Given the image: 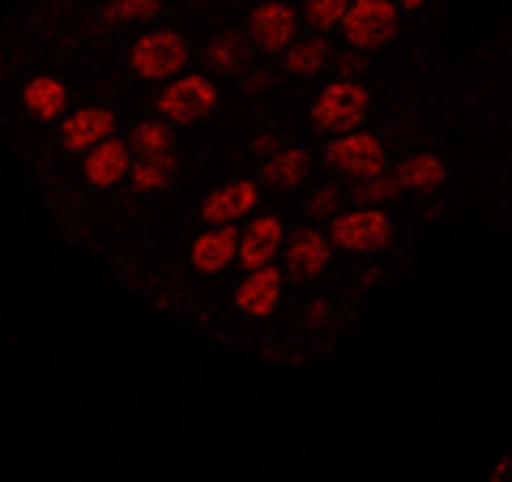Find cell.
<instances>
[{
	"instance_id": "obj_19",
	"label": "cell",
	"mask_w": 512,
	"mask_h": 482,
	"mask_svg": "<svg viewBox=\"0 0 512 482\" xmlns=\"http://www.w3.org/2000/svg\"><path fill=\"white\" fill-rule=\"evenodd\" d=\"M329 60V43L325 39H312V43H295L286 52V73L291 77H316Z\"/></svg>"
},
{
	"instance_id": "obj_17",
	"label": "cell",
	"mask_w": 512,
	"mask_h": 482,
	"mask_svg": "<svg viewBox=\"0 0 512 482\" xmlns=\"http://www.w3.org/2000/svg\"><path fill=\"white\" fill-rule=\"evenodd\" d=\"M308 150H299V146H291V150H282V154H274L265 163V180L269 184H278V188H299L303 180H308Z\"/></svg>"
},
{
	"instance_id": "obj_16",
	"label": "cell",
	"mask_w": 512,
	"mask_h": 482,
	"mask_svg": "<svg viewBox=\"0 0 512 482\" xmlns=\"http://www.w3.org/2000/svg\"><path fill=\"white\" fill-rule=\"evenodd\" d=\"M448 180V167H444V158L440 154H410L402 167L393 171V184L397 192H431V188H440Z\"/></svg>"
},
{
	"instance_id": "obj_6",
	"label": "cell",
	"mask_w": 512,
	"mask_h": 482,
	"mask_svg": "<svg viewBox=\"0 0 512 482\" xmlns=\"http://www.w3.org/2000/svg\"><path fill=\"white\" fill-rule=\"evenodd\" d=\"M325 158L338 171H346V175H355V180L363 184V180H376V175H384V146H380V137H372V133H346V137H338L333 146L325 150Z\"/></svg>"
},
{
	"instance_id": "obj_18",
	"label": "cell",
	"mask_w": 512,
	"mask_h": 482,
	"mask_svg": "<svg viewBox=\"0 0 512 482\" xmlns=\"http://www.w3.org/2000/svg\"><path fill=\"white\" fill-rule=\"evenodd\" d=\"M171 171H175V158L171 154H158V158H137L133 167H128V184L137 192H158L171 184Z\"/></svg>"
},
{
	"instance_id": "obj_1",
	"label": "cell",
	"mask_w": 512,
	"mask_h": 482,
	"mask_svg": "<svg viewBox=\"0 0 512 482\" xmlns=\"http://www.w3.org/2000/svg\"><path fill=\"white\" fill-rule=\"evenodd\" d=\"M218 103H222V90L210 82V77H197V73L175 77V82H167L154 99L163 124H197V120L210 116V111H218Z\"/></svg>"
},
{
	"instance_id": "obj_14",
	"label": "cell",
	"mask_w": 512,
	"mask_h": 482,
	"mask_svg": "<svg viewBox=\"0 0 512 482\" xmlns=\"http://www.w3.org/2000/svg\"><path fill=\"white\" fill-rule=\"evenodd\" d=\"M329 256H333V248H329L325 231L308 227L291 239V248H286V269L299 273V278H316V273L329 269Z\"/></svg>"
},
{
	"instance_id": "obj_25",
	"label": "cell",
	"mask_w": 512,
	"mask_h": 482,
	"mask_svg": "<svg viewBox=\"0 0 512 482\" xmlns=\"http://www.w3.org/2000/svg\"><path fill=\"white\" fill-rule=\"evenodd\" d=\"M308 210L312 214H333V210H338V188H316L312 201H308Z\"/></svg>"
},
{
	"instance_id": "obj_23",
	"label": "cell",
	"mask_w": 512,
	"mask_h": 482,
	"mask_svg": "<svg viewBox=\"0 0 512 482\" xmlns=\"http://www.w3.org/2000/svg\"><path fill=\"white\" fill-rule=\"evenodd\" d=\"M393 192H397L393 175H376V180H363L355 188V201H359V210H380V201L393 197Z\"/></svg>"
},
{
	"instance_id": "obj_2",
	"label": "cell",
	"mask_w": 512,
	"mask_h": 482,
	"mask_svg": "<svg viewBox=\"0 0 512 482\" xmlns=\"http://www.w3.org/2000/svg\"><path fill=\"white\" fill-rule=\"evenodd\" d=\"M367 120V90L359 82H329L312 103V124L320 133H359Z\"/></svg>"
},
{
	"instance_id": "obj_10",
	"label": "cell",
	"mask_w": 512,
	"mask_h": 482,
	"mask_svg": "<svg viewBox=\"0 0 512 482\" xmlns=\"http://www.w3.org/2000/svg\"><path fill=\"white\" fill-rule=\"evenodd\" d=\"M278 303H282V269H274V265H265L256 273H244V282L235 286V308L244 312L248 320L274 316Z\"/></svg>"
},
{
	"instance_id": "obj_8",
	"label": "cell",
	"mask_w": 512,
	"mask_h": 482,
	"mask_svg": "<svg viewBox=\"0 0 512 482\" xmlns=\"http://www.w3.org/2000/svg\"><path fill=\"white\" fill-rule=\"evenodd\" d=\"M248 35L256 39V47L265 52H282V47H295V35H299V13L282 0H265L248 13Z\"/></svg>"
},
{
	"instance_id": "obj_7",
	"label": "cell",
	"mask_w": 512,
	"mask_h": 482,
	"mask_svg": "<svg viewBox=\"0 0 512 482\" xmlns=\"http://www.w3.org/2000/svg\"><path fill=\"white\" fill-rule=\"evenodd\" d=\"M286 248V227H282V218L278 214H261V218H252L244 235H239V244H235V261L244 265L248 273L256 269H265V265H274V256Z\"/></svg>"
},
{
	"instance_id": "obj_11",
	"label": "cell",
	"mask_w": 512,
	"mask_h": 482,
	"mask_svg": "<svg viewBox=\"0 0 512 482\" xmlns=\"http://www.w3.org/2000/svg\"><path fill=\"white\" fill-rule=\"evenodd\" d=\"M111 133H116V111L111 107H82L73 116H64L60 124L64 150H77V154L103 146V141H111Z\"/></svg>"
},
{
	"instance_id": "obj_20",
	"label": "cell",
	"mask_w": 512,
	"mask_h": 482,
	"mask_svg": "<svg viewBox=\"0 0 512 482\" xmlns=\"http://www.w3.org/2000/svg\"><path fill=\"white\" fill-rule=\"evenodd\" d=\"M128 150H137L141 158H158V154H171V133L163 120H141L128 137Z\"/></svg>"
},
{
	"instance_id": "obj_26",
	"label": "cell",
	"mask_w": 512,
	"mask_h": 482,
	"mask_svg": "<svg viewBox=\"0 0 512 482\" xmlns=\"http://www.w3.org/2000/svg\"><path fill=\"white\" fill-rule=\"evenodd\" d=\"M325 316H329V308H325V303H316V308H312V325H320Z\"/></svg>"
},
{
	"instance_id": "obj_21",
	"label": "cell",
	"mask_w": 512,
	"mask_h": 482,
	"mask_svg": "<svg viewBox=\"0 0 512 482\" xmlns=\"http://www.w3.org/2000/svg\"><path fill=\"white\" fill-rule=\"evenodd\" d=\"M205 64H210L214 73H235L239 64H244V43H239L235 35L214 39L210 47H205Z\"/></svg>"
},
{
	"instance_id": "obj_12",
	"label": "cell",
	"mask_w": 512,
	"mask_h": 482,
	"mask_svg": "<svg viewBox=\"0 0 512 482\" xmlns=\"http://www.w3.org/2000/svg\"><path fill=\"white\" fill-rule=\"evenodd\" d=\"M128 167H133V150L124 146V141H103V146H94L86 150V163H82V175H86V184L94 188H111V184H120Z\"/></svg>"
},
{
	"instance_id": "obj_15",
	"label": "cell",
	"mask_w": 512,
	"mask_h": 482,
	"mask_svg": "<svg viewBox=\"0 0 512 482\" xmlns=\"http://www.w3.org/2000/svg\"><path fill=\"white\" fill-rule=\"evenodd\" d=\"M22 103L35 120H56V116H64V107H69V86L52 73H39L22 86Z\"/></svg>"
},
{
	"instance_id": "obj_5",
	"label": "cell",
	"mask_w": 512,
	"mask_h": 482,
	"mask_svg": "<svg viewBox=\"0 0 512 482\" xmlns=\"http://www.w3.org/2000/svg\"><path fill=\"white\" fill-rule=\"evenodd\" d=\"M397 18H402V9L393 0H355V5H346L342 30L355 52H372V47H384L393 39Z\"/></svg>"
},
{
	"instance_id": "obj_4",
	"label": "cell",
	"mask_w": 512,
	"mask_h": 482,
	"mask_svg": "<svg viewBox=\"0 0 512 482\" xmlns=\"http://www.w3.org/2000/svg\"><path fill=\"white\" fill-rule=\"evenodd\" d=\"M393 244V218L384 210H346L333 218L329 227V248L342 252H380Z\"/></svg>"
},
{
	"instance_id": "obj_13",
	"label": "cell",
	"mask_w": 512,
	"mask_h": 482,
	"mask_svg": "<svg viewBox=\"0 0 512 482\" xmlns=\"http://www.w3.org/2000/svg\"><path fill=\"white\" fill-rule=\"evenodd\" d=\"M235 244H239L235 227H210L205 235L192 239L188 261H192V269H197V273H222L235 261Z\"/></svg>"
},
{
	"instance_id": "obj_24",
	"label": "cell",
	"mask_w": 512,
	"mask_h": 482,
	"mask_svg": "<svg viewBox=\"0 0 512 482\" xmlns=\"http://www.w3.org/2000/svg\"><path fill=\"white\" fill-rule=\"evenodd\" d=\"M308 13H303V18H308L312 26H342V18H346V0H312V5H303Z\"/></svg>"
},
{
	"instance_id": "obj_22",
	"label": "cell",
	"mask_w": 512,
	"mask_h": 482,
	"mask_svg": "<svg viewBox=\"0 0 512 482\" xmlns=\"http://www.w3.org/2000/svg\"><path fill=\"white\" fill-rule=\"evenodd\" d=\"M158 0H111L103 5V18L107 22H146V18H158Z\"/></svg>"
},
{
	"instance_id": "obj_9",
	"label": "cell",
	"mask_w": 512,
	"mask_h": 482,
	"mask_svg": "<svg viewBox=\"0 0 512 482\" xmlns=\"http://www.w3.org/2000/svg\"><path fill=\"white\" fill-rule=\"evenodd\" d=\"M256 205H261V188H256V180H231V184H222L214 192H205L201 218L210 222V227H231L235 218L252 214Z\"/></svg>"
},
{
	"instance_id": "obj_3",
	"label": "cell",
	"mask_w": 512,
	"mask_h": 482,
	"mask_svg": "<svg viewBox=\"0 0 512 482\" xmlns=\"http://www.w3.org/2000/svg\"><path fill=\"white\" fill-rule=\"evenodd\" d=\"M128 64H133V73L146 77V82H163V77H175L188 64V43L180 30H150V35H141L133 43Z\"/></svg>"
}]
</instances>
